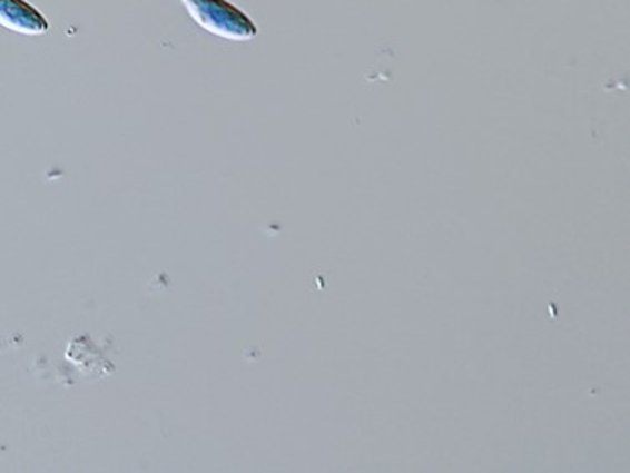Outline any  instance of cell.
Wrapping results in <instances>:
<instances>
[{
    "label": "cell",
    "mask_w": 630,
    "mask_h": 473,
    "mask_svg": "<svg viewBox=\"0 0 630 473\" xmlns=\"http://www.w3.org/2000/svg\"><path fill=\"white\" fill-rule=\"evenodd\" d=\"M0 26L26 36H42L49 31L45 16L26 0H0Z\"/></svg>",
    "instance_id": "2"
},
{
    "label": "cell",
    "mask_w": 630,
    "mask_h": 473,
    "mask_svg": "<svg viewBox=\"0 0 630 473\" xmlns=\"http://www.w3.org/2000/svg\"><path fill=\"white\" fill-rule=\"evenodd\" d=\"M193 21L226 41H252L258 36V26L246 12L228 0H181Z\"/></svg>",
    "instance_id": "1"
}]
</instances>
